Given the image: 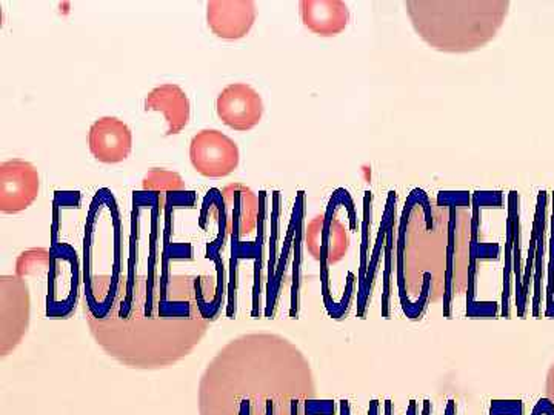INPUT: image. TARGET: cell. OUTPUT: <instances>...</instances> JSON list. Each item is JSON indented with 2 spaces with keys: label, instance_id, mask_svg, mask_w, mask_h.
<instances>
[{
  "label": "cell",
  "instance_id": "cell-1",
  "mask_svg": "<svg viewBox=\"0 0 554 415\" xmlns=\"http://www.w3.org/2000/svg\"><path fill=\"white\" fill-rule=\"evenodd\" d=\"M403 6L427 45L453 54L489 45L509 13V0H409Z\"/></svg>",
  "mask_w": 554,
  "mask_h": 415
},
{
  "label": "cell",
  "instance_id": "cell-2",
  "mask_svg": "<svg viewBox=\"0 0 554 415\" xmlns=\"http://www.w3.org/2000/svg\"><path fill=\"white\" fill-rule=\"evenodd\" d=\"M259 206L261 201L257 199L256 193L242 183H230L223 190L210 191L202 212H216L219 239L214 245L221 248L227 237H232V243H236L241 237L256 230L261 217Z\"/></svg>",
  "mask_w": 554,
  "mask_h": 415
},
{
  "label": "cell",
  "instance_id": "cell-3",
  "mask_svg": "<svg viewBox=\"0 0 554 415\" xmlns=\"http://www.w3.org/2000/svg\"><path fill=\"white\" fill-rule=\"evenodd\" d=\"M48 270L46 315L50 319H66L76 310L81 268L77 252L68 243H53Z\"/></svg>",
  "mask_w": 554,
  "mask_h": 415
},
{
  "label": "cell",
  "instance_id": "cell-4",
  "mask_svg": "<svg viewBox=\"0 0 554 415\" xmlns=\"http://www.w3.org/2000/svg\"><path fill=\"white\" fill-rule=\"evenodd\" d=\"M305 243L308 251L321 262L323 297H328V265L338 263L347 254L350 234L330 203L328 210L318 214L305 228Z\"/></svg>",
  "mask_w": 554,
  "mask_h": 415
},
{
  "label": "cell",
  "instance_id": "cell-5",
  "mask_svg": "<svg viewBox=\"0 0 554 415\" xmlns=\"http://www.w3.org/2000/svg\"><path fill=\"white\" fill-rule=\"evenodd\" d=\"M190 161L203 177L222 179L237 170L241 153L236 142L219 130H202L190 143Z\"/></svg>",
  "mask_w": 554,
  "mask_h": 415
},
{
  "label": "cell",
  "instance_id": "cell-6",
  "mask_svg": "<svg viewBox=\"0 0 554 415\" xmlns=\"http://www.w3.org/2000/svg\"><path fill=\"white\" fill-rule=\"evenodd\" d=\"M41 191L39 171L22 159L0 163V211L19 214L35 203Z\"/></svg>",
  "mask_w": 554,
  "mask_h": 415
},
{
  "label": "cell",
  "instance_id": "cell-7",
  "mask_svg": "<svg viewBox=\"0 0 554 415\" xmlns=\"http://www.w3.org/2000/svg\"><path fill=\"white\" fill-rule=\"evenodd\" d=\"M216 111L232 130L250 131L262 119V97L248 84H232L217 95Z\"/></svg>",
  "mask_w": 554,
  "mask_h": 415
},
{
  "label": "cell",
  "instance_id": "cell-8",
  "mask_svg": "<svg viewBox=\"0 0 554 415\" xmlns=\"http://www.w3.org/2000/svg\"><path fill=\"white\" fill-rule=\"evenodd\" d=\"M88 145L96 161L121 163L132 154L133 133L125 122L105 115L90 126Z\"/></svg>",
  "mask_w": 554,
  "mask_h": 415
},
{
  "label": "cell",
  "instance_id": "cell-9",
  "mask_svg": "<svg viewBox=\"0 0 554 415\" xmlns=\"http://www.w3.org/2000/svg\"><path fill=\"white\" fill-rule=\"evenodd\" d=\"M256 17V4L252 0H210L207 4L208 26L225 41L245 37Z\"/></svg>",
  "mask_w": 554,
  "mask_h": 415
},
{
  "label": "cell",
  "instance_id": "cell-10",
  "mask_svg": "<svg viewBox=\"0 0 554 415\" xmlns=\"http://www.w3.org/2000/svg\"><path fill=\"white\" fill-rule=\"evenodd\" d=\"M2 350L21 341L28 325L30 297L25 283L17 277H2Z\"/></svg>",
  "mask_w": 554,
  "mask_h": 415
},
{
  "label": "cell",
  "instance_id": "cell-11",
  "mask_svg": "<svg viewBox=\"0 0 554 415\" xmlns=\"http://www.w3.org/2000/svg\"><path fill=\"white\" fill-rule=\"evenodd\" d=\"M299 15L303 26L321 37L341 35L350 24V8L342 0H302Z\"/></svg>",
  "mask_w": 554,
  "mask_h": 415
},
{
  "label": "cell",
  "instance_id": "cell-12",
  "mask_svg": "<svg viewBox=\"0 0 554 415\" xmlns=\"http://www.w3.org/2000/svg\"><path fill=\"white\" fill-rule=\"evenodd\" d=\"M145 111H156L165 115V135H176L185 130L192 117V104L187 93L176 84L156 86L145 97Z\"/></svg>",
  "mask_w": 554,
  "mask_h": 415
},
{
  "label": "cell",
  "instance_id": "cell-13",
  "mask_svg": "<svg viewBox=\"0 0 554 415\" xmlns=\"http://www.w3.org/2000/svg\"><path fill=\"white\" fill-rule=\"evenodd\" d=\"M547 203L549 195L545 191H540L538 197V208L534 215V231H536V257H534V301L533 315H540V301H542V274H544V248H545V226H547Z\"/></svg>",
  "mask_w": 554,
  "mask_h": 415
},
{
  "label": "cell",
  "instance_id": "cell-14",
  "mask_svg": "<svg viewBox=\"0 0 554 415\" xmlns=\"http://www.w3.org/2000/svg\"><path fill=\"white\" fill-rule=\"evenodd\" d=\"M303 203H305V195L303 193H299L296 208L292 212L294 217V262H292V311L290 315L292 319L298 317L299 310V279H301V261H302V241H303Z\"/></svg>",
  "mask_w": 554,
  "mask_h": 415
},
{
  "label": "cell",
  "instance_id": "cell-15",
  "mask_svg": "<svg viewBox=\"0 0 554 415\" xmlns=\"http://www.w3.org/2000/svg\"><path fill=\"white\" fill-rule=\"evenodd\" d=\"M394 193L390 194L388 199L387 211H385V217H383L382 225H381V231H379L378 243L374 248L373 257L368 263L367 277H365V283H363V290L358 294V315L363 317L365 314V308H367L368 297H370V291L373 286L374 277H376V270H378L379 254L382 250L383 242H385V235H387L388 222H390V215L394 210Z\"/></svg>",
  "mask_w": 554,
  "mask_h": 415
},
{
  "label": "cell",
  "instance_id": "cell-16",
  "mask_svg": "<svg viewBox=\"0 0 554 415\" xmlns=\"http://www.w3.org/2000/svg\"><path fill=\"white\" fill-rule=\"evenodd\" d=\"M519 197L516 193L509 194V215L513 225V271L516 275V301H518V317H524L525 306L522 301V268H520V245H519V208H518Z\"/></svg>",
  "mask_w": 554,
  "mask_h": 415
},
{
  "label": "cell",
  "instance_id": "cell-17",
  "mask_svg": "<svg viewBox=\"0 0 554 415\" xmlns=\"http://www.w3.org/2000/svg\"><path fill=\"white\" fill-rule=\"evenodd\" d=\"M142 188L145 193H182L187 188L185 181L176 171L153 168L142 179Z\"/></svg>",
  "mask_w": 554,
  "mask_h": 415
},
{
  "label": "cell",
  "instance_id": "cell-18",
  "mask_svg": "<svg viewBox=\"0 0 554 415\" xmlns=\"http://www.w3.org/2000/svg\"><path fill=\"white\" fill-rule=\"evenodd\" d=\"M50 263L51 251L35 248V250L22 252L21 257L17 259L15 271H17V275H21V277L41 274L44 271L50 270Z\"/></svg>",
  "mask_w": 554,
  "mask_h": 415
},
{
  "label": "cell",
  "instance_id": "cell-19",
  "mask_svg": "<svg viewBox=\"0 0 554 415\" xmlns=\"http://www.w3.org/2000/svg\"><path fill=\"white\" fill-rule=\"evenodd\" d=\"M394 211L390 215L388 222L387 235H385V274H383V292H382V315L388 319L390 311V275H391V259H393V228H394Z\"/></svg>",
  "mask_w": 554,
  "mask_h": 415
},
{
  "label": "cell",
  "instance_id": "cell-20",
  "mask_svg": "<svg viewBox=\"0 0 554 415\" xmlns=\"http://www.w3.org/2000/svg\"><path fill=\"white\" fill-rule=\"evenodd\" d=\"M545 315L554 319V197L553 217H551V241H549V285H547V310Z\"/></svg>",
  "mask_w": 554,
  "mask_h": 415
},
{
  "label": "cell",
  "instance_id": "cell-21",
  "mask_svg": "<svg viewBox=\"0 0 554 415\" xmlns=\"http://www.w3.org/2000/svg\"><path fill=\"white\" fill-rule=\"evenodd\" d=\"M490 414L493 415H524V405L520 400L493 401Z\"/></svg>",
  "mask_w": 554,
  "mask_h": 415
},
{
  "label": "cell",
  "instance_id": "cell-22",
  "mask_svg": "<svg viewBox=\"0 0 554 415\" xmlns=\"http://www.w3.org/2000/svg\"><path fill=\"white\" fill-rule=\"evenodd\" d=\"M305 415H334V403L331 400H307Z\"/></svg>",
  "mask_w": 554,
  "mask_h": 415
},
{
  "label": "cell",
  "instance_id": "cell-23",
  "mask_svg": "<svg viewBox=\"0 0 554 415\" xmlns=\"http://www.w3.org/2000/svg\"><path fill=\"white\" fill-rule=\"evenodd\" d=\"M368 415H379V401L378 400L370 401V410H368Z\"/></svg>",
  "mask_w": 554,
  "mask_h": 415
},
{
  "label": "cell",
  "instance_id": "cell-24",
  "mask_svg": "<svg viewBox=\"0 0 554 415\" xmlns=\"http://www.w3.org/2000/svg\"><path fill=\"white\" fill-rule=\"evenodd\" d=\"M422 415H431V401H423Z\"/></svg>",
  "mask_w": 554,
  "mask_h": 415
},
{
  "label": "cell",
  "instance_id": "cell-25",
  "mask_svg": "<svg viewBox=\"0 0 554 415\" xmlns=\"http://www.w3.org/2000/svg\"><path fill=\"white\" fill-rule=\"evenodd\" d=\"M416 410H418V406H416V401H410L409 410H407V415H416Z\"/></svg>",
  "mask_w": 554,
  "mask_h": 415
},
{
  "label": "cell",
  "instance_id": "cell-26",
  "mask_svg": "<svg viewBox=\"0 0 554 415\" xmlns=\"http://www.w3.org/2000/svg\"><path fill=\"white\" fill-rule=\"evenodd\" d=\"M385 415H393V401H385Z\"/></svg>",
  "mask_w": 554,
  "mask_h": 415
},
{
  "label": "cell",
  "instance_id": "cell-27",
  "mask_svg": "<svg viewBox=\"0 0 554 415\" xmlns=\"http://www.w3.org/2000/svg\"><path fill=\"white\" fill-rule=\"evenodd\" d=\"M456 410H454V401L450 400L449 405H447V410H445V415H454Z\"/></svg>",
  "mask_w": 554,
  "mask_h": 415
},
{
  "label": "cell",
  "instance_id": "cell-28",
  "mask_svg": "<svg viewBox=\"0 0 554 415\" xmlns=\"http://www.w3.org/2000/svg\"><path fill=\"white\" fill-rule=\"evenodd\" d=\"M299 410V401L292 400V415H298Z\"/></svg>",
  "mask_w": 554,
  "mask_h": 415
},
{
  "label": "cell",
  "instance_id": "cell-29",
  "mask_svg": "<svg viewBox=\"0 0 554 415\" xmlns=\"http://www.w3.org/2000/svg\"><path fill=\"white\" fill-rule=\"evenodd\" d=\"M265 415H272V400L267 401V412H265Z\"/></svg>",
  "mask_w": 554,
  "mask_h": 415
},
{
  "label": "cell",
  "instance_id": "cell-30",
  "mask_svg": "<svg viewBox=\"0 0 554 415\" xmlns=\"http://www.w3.org/2000/svg\"><path fill=\"white\" fill-rule=\"evenodd\" d=\"M490 415H493V414H490Z\"/></svg>",
  "mask_w": 554,
  "mask_h": 415
}]
</instances>
